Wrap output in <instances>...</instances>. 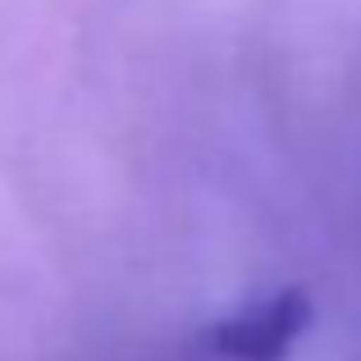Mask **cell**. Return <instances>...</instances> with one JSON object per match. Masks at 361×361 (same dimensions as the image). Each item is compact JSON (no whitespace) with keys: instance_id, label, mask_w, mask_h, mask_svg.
Listing matches in <instances>:
<instances>
[{"instance_id":"obj_1","label":"cell","mask_w":361,"mask_h":361,"mask_svg":"<svg viewBox=\"0 0 361 361\" xmlns=\"http://www.w3.org/2000/svg\"><path fill=\"white\" fill-rule=\"evenodd\" d=\"M311 293L302 283L274 288L238 311L211 320L192 343V361H288L311 329Z\"/></svg>"}]
</instances>
